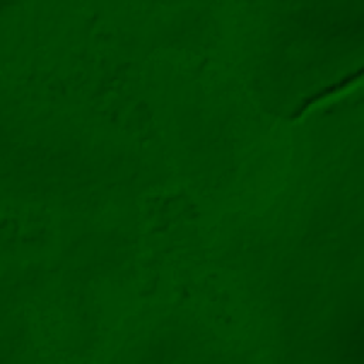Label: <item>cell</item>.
<instances>
[{
	"instance_id": "1",
	"label": "cell",
	"mask_w": 364,
	"mask_h": 364,
	"mask_svg": "<svg viewBox=\"0 0 364 364\" xmlns=\"http://www.w3.org/2000/svg\"><path fill=\"white\" fill-rule=\"evenodd\" d=\"M358 80H360V71H358L355 75H354V74H350V75L344 77L343 80H340L338 82L331 84V85H328V87L320 90L318 92H316V94H313L311 97H309L307 100H304V101L301 102V105L293 112L291 118H293V119H297V118H300L301 115H304V114H306L310 108H313L314 105H318V104H321V102H324V101H327V100H330V98H333V97H336V95H338V94H341V92H346L347 90H350V88L353 87V82H354V81H358Z\"/></svg>"
}]
</instances>
